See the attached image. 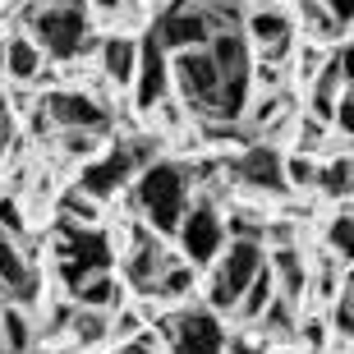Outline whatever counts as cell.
I'll use <instances>...</instances> for the list:
<instances>
[{
    "mask_svg": "<svg viewBox=\"0 0 354 354\" xmlns=\"http://www.w3.org/2000/svg\"><path fill=\"white\" fill-rule=\"evenodd\" d=\"M171 83L180 102L207 124H239L249 111L253 51L239 28H221L207 46L171 51Z\"/></svg>",
    "mask_w": 354,
    "mask_h": 354,
    "instance_id": "cell-1",
    "label": "cell"
},
{
    "mask_svg": "<svg viewBox=\"0 0 354 354\" xmlns=\"http://www.w3.org/2000/svg\"><path fill=\"white\" fill-rule=\"evenodd\" d=\"M189 189H194V171L180 161H147L133 175V203L157 235H175L180 216L189 212Z\"/></svg>",
    "mask_w": 354,
    "mask_h": 354,
    "instance_id": "cell-2",
    "label": "cell"
},
{
    "mask_svg": "<svg viewBox=\"0 0 354 354\" xmlns=\"http://www.w3.org/2000/svg\"><path fill=\"white\" fill-rule=\"evenodd\" d=\"M221 28H239V5H221V0H171L152 24V37L171 51H189V46H207Z\"/></svg>",
    "mask_w": 354,
    "mask_h": 354,
    "instance_id": "cell-3",
    "label": "cell"
},
{
    "mask_svg": "<svg viewBox=\"0 0 354 354\" xmlns=\"http://www.w3.org/2000/svg\"><path fill=\"white\" fill-rule=\"evenodd\" d=\"M28 32L32 46L51 60H69L88 46V5L83 0H41L28 5Z\"/></svg>",
    "mask_w": 354,
    "mask_h": 354,
    "instance_id": "cell-4",
    "label": "cell"
},
{
    "mask_svg": "<svg viewBox=\"0 0 354 354\" xmlns=\"http://www.w3.org/2000/svg\"><path fill=\"white\" fill-rule=\"evenodd\" d=\"M147 161H157V143L152 138H124V143H111L97 161H88L79 175V194H88L92 203L102 198H115L133 175L143 171Z\"/></svg>",
    "mask_w": 354,
    "mask_h": 354,
    "instance_id": "cell-5",
    "label": "cell"
},
{
    "mask_svg": "<svg viewBox=\"0 0 354 354\" xmlns=\"http://www.w3.org/2000/svg\"><path fill=\"white\" fill-rule=\"evenodd\" d=\"M212 290H207V308L212 313H235L239 295L249 290V281L267 267V249L258 239H235L225 244V258H212Z\"/></svg>",
    "mask_w": 354,
    "mask_h": 354,
    "instance_id": "cell-6",
    "label": "cell"
},
{
    "mask_svg": "<svg viewBox=\"0 0 354 354\" xmlns=\"http://www.w3.org/2000/svg\"><path fill=\"white\" fill-rule=\"evenodd\" d=\"M55 258H60V276H65V286H83L88 276L97 272H111L115 263V249H111V239L102 230H79V225H65V235L55 239Z\"/></svg>",
    "mask_w": 354,
    "mask_h": 354,
    "instance_id": "cell-7",
    "label": "cell"
},
{
    "mask_svg": "<svg viewBox=\"0 0 354 354\" xmlns=\"http://www.w3.org/2000/svg\"><path fill=\"white\" fill-rule=\"evenodd\" d=\"M161 336L171 354H225V327L212 308H175L161 317Z\"/></svg>",
    "mask_w": 354,
    "mask_h": 354,
    "instance_id": "cell-8",
    "label": "cell"
},
{
    "mask_svg": "<svg viewBox=\"0 0 354 354\" xmlns=\"http://www.w3.org/2000/svg\"><path fill=\"white\" fill-rule=\"evenodd\" d=\"M175 235H180V249H184V263L189 267L212 263V258H221V249H225V221L216 216L212 203H198V207L184 212L180 225H175Z\"/></svg>",
    "mask_w": 354,
    "mask_h": 354,
    "instance_id": "cell-9",
    "label": "cell"
},
{
    "mask_svg": "<svg viewBox=\"0 0 354 354\" xmlns=\"http://www.w3.org/2000/svg\"><path fill=\"white\" fill-rule=\"evenodd\" d=\"M41 124H55V129H74V133H106L111 129V115L106 106H97L92 97L83 92H51L41 97V111H37V129Z\"/></svg>",
    "mask_w": 354,
    "mask_h": 354,
    "instance_id": "cell-10",
    "label": "cell"
},
{
    "mask_svg": "<svg viewBox=\"0 0 354 354\" xmlns=\"http://www.w3.org/2000/svg\"><path fill=\"white\" fill-rule=\"evenodd\" d=\"M133 106L138 111H157L171 97V55L152 32L138 41V65H133Z\"/></svg>",
    "mask_w": 354,
    "mask_h": 354,
    "instance_id": "cell-11",
    "label": "cell"
},
{
    "mask_svg": "<svg viewBox=\"0 0 354 354\" xmlns=\"http://www.w3.org/2000/svg\"><path fill=\"white\" fill-rule=\"evenodd\" d=\"M244 41L263 51V60H281V55L295 46V19L286 10H276V5H263V10H253L244 24H239Z\"/></svg>",
    "mask_w": 354,
    "mask_h": 354,
    "instance_id": "cell-12",
    "label": "cell"
},
{
    "mask_svg": "<svg viewBox=\"0 0 354 354\" xmlns=\"http://www.w3.org/2000/svg\"><path fill=\"white\" fill-rule=\"evenodd\" d=\"M341 92H350V41L345 37L322 55V69H313V120L331 124V111H336Z\"/></svg>",
    "mask_w": 354,
    "mask_h": 354,
    "instance_id": "cell-13",
    "label": "cell"
},
{
    "mask_svg": "<svg viewBox=\"0 0 354 354\" xmlns=\"http://www.w3.org/2000/svg\"><path fill=\"white\" fill-rule=\"evenodd\" d=\"M175 263H180V258H175L161 239H152L147 230H138V235H133V244H129V258H124V276H129L133 290L152 295V290H157V281L171 272Z\"/></svg>",
    "mask_w": 354,
    "mask_h": 354,
    "instance_id": "cell-14",
    "label": "cell"
},
{
    "mask_svg": "<svg viewBox=\"0 0 354 354\" xmlns=\"http://www.w3.org/2000/svg\"><path fill=\"white\" fill-rule=\"evenodd\" d=\"M230 171H235L239 184H249V189H258V194H286L290 189L286 184V157H281L276 147H267V143L244 147Z\"/></svg>",
    "mask_w": 354,
    "mask_h": 354,
    "instance_id": "cell-15",
    "label": "cell"
},
{
    "mask_svg": "<svg viewBox=\"0 0 354 354\" xmlns=\"http://www.w3.org/2000/svg\"><path fill=\"white\" fill-rule=\"evenodd\" d=\"M0 286L14 295V304H32L37 299V267L28 263L24 253H19V244L14 239L0 235Z\"/></svg>",
    "mask_w": 354,
    "mask_h": 354,
    "instance_id": "cell-16",
    "label": "cell"
},
{
    "mask_svg": "<svg viewBox=\"0 0 354 354\" xmlns=\"http://www.w3.org/2000/svg\"><path fill=\"white\" fill-rule=\"evenodd\" d=\"M133 65H138V41L124 37V32H115V37L102 41V74L115 88H129L133 83Z\"/></svg>",
    "mask_w": 354,
    "mask_h": 354,
    "instance_id": "cell-17",
    "label": "cell"
},
{
    "mask_svg": "<svg viewBox=\"0 0 354 354\" xmlns=\"http://www.w3.org/2000/svg\"><path fill=\"white\" fill-rule=\"evenodd\" d=\"M69 295H74V304H79V308H97V313H111V308H120V299H124V290H120V281L111 272L88 276V281H83V286H74Z\"/></svg>",
    "mask_w": 354,
    "mask_h": 354,
    "instance_id": "cell-18",
    "label": "cell"
},
{
    "mask_svg": "<svg viewBox=\"0 0 354 354\" xmlns=\"http://www.w3.org/2000/svg\"><path fill=\"white\" fill-rule=\"evenodd\" d=\"M32 345V317H28L24 304H5L0 308V350L5 354H24Z\"/></svg>",
    "mask_w": 354,
    "mask_h": 354,
    "instance_id": "cell-19",
    "label": "cell"
},
{
    "mask_svg": "<svg viewBox=\"0 0 354 354\" xmlns=\"http://www.w3.org/2000/svg\"><path fill=\"white\" fill-rule=\"evenodd\" d=\"M0 69H5L10 79H19V83H32L41 74V51L28 37H10L5 41V65Z\"/></svg>",
    "mask_w": 354,
    "mask_h": 354,
    "instance_id": "cell-20",
    "label": "cell"
},
{
    "mask_svg": "<svg viewBox=\"0 0 354 354\" xmlns=\"http://www.w3.org/2000/svg\"><path fill=\"white\" fill-rule=\"evenodd\" d=\"M276 299V281H272V272H258L249 281V290H244V295H239V304H235V317L239 322H258V317L267 313V304Z\"/></svg>",
    "mask_w": 354,
    "mask_h": 354,
    "instance_id": "cell-21",
    "label": "cell"
},
{
    "mask_svg": "<svg viewBox=\"0 0 354 354\" xmlns=\"http://www.w3.org/2000/svg\"><path fill=\"white\" fill-rule=\"evenodd\" d=\"M350 175H354V161H350V152H341V157H331L327 166H317V175H313V184L322 189V194L336 203V198H350Z\"/></svg>",
    "mask_w": 354,
    "mask_h": 354,
    "instance_id": "cell-22",
    "label": "cell"
},
{
    "mask_svg": "<svg viewBox=\"0 0 354 354\" xmlns=\"http://www.w3.org/2000/svg\"><path fill=\"white\" fill-rule=\"evenodd\" d=\"M327 249L336 253L341 263H350V253H354V216H350V207H341L327 221Z\"/></svg>",
    "mask_w": 354,
    "mask_h": 354,
    "instance_id": "cell-23",
    "label": "cell"
},
{
    "mask_svg": "<svg viewBox=\"0 0 354 354\" xmlns=\"http://www.w3.org/2000/svg\"><path fill=\"white\" fill-rule=\"evenodd\" d=\"M111 336V313H97V308H79L74 313V341L79 345H97Z\"/></svg>",
    "mask_w": 354,
    "mask_h": 354,
    "instance_id": "cell-24",
    "label": "cell"
},
{
    "mask_svg": "<svg viewBox=\"0 0 354 354\" xmlns=\"http://www.w3.org/2000/svg\"><path fill=\"white\" fill-rule=\"evenodd\" d=\"M299 10H304V24H308L313 37H345V28L331 19V10L322 0H299Z\"/></svg>",
    "mask_w": 354,
    "mask_h": 354,
    "instance_id": "cell-25",
    "label": "cell"
},
{
    "mask_svg": "<svg viewBox=\"0 0 354 354\" xmlns=\"http://www.w3.org/2000/svg\"><path fill=\"white\" fill-rule=\"evenodd\" d=\"M331 331H336L341 341L354 336V286H350V281L336 290V304H331Z\"/></svg>",
    "mask_w": 354,
    "mask_h": 354,
    "instance_id": "cell-26",
    "label": "cell"
},
{
    "mask_svg": "<svg viewBox=\"0 0 354 354\" xmlns=\"http://www.w3.org/2000/svg\"><path fill=\"white\" fill-rule=\"evenodd\" d=\"M189 290H194V267H189V263H175L171 272L157 281V290H152V295H157V299H184Z\"/></svg>",
    "mask_w": 354,
    "mask_h": 354,
    "instance_id": "cell-27",
    "label": "cell"
},
{
    "mask_svg": "<svg viewBox=\"0 0 354 354\" xmlns=\"http://www.w3.org/2000/svg\"><path fill=\"white\" fill-rule=\"evenodd\" d=\"M313 175H317V161L308 157V152H295V157L286 161V184H290V189H308Z\"/></svg>",
    "mask_w": 354,
    "mask_h": 354,
    "instance_id": "cell-28",
    "label": "cell"
},
{
    "mask_svg": "<svg viewBox=\"0 0 354 354\" xmlns=\"http://www.w3.org/2000/svg\"><path fill=\"white\" fill-rule=\"evenodd\" d=\"M138 331H143V317L138 313H120L115 308V317H111V336H115V341H133Z\"/></svg>",
    "mask_w": 354,
    "mask_h": 354,
    "instance_id": "cell-29",
    "label": "cell"
},
{
    "mask_svg": "<svg viewBox=\"0 0 354 354\" xmlns=\"http://www.w3.org/2000/svg\"><path fill=\"white\" fill-rule=\"evenodd\" d=\"M65 212H69V216H79L83 225H88V221H97V203H92L88 194H79V189H74V194L65 198Z\"/></svg>",
    "mask_w": 354,
    "mask_h": 354,
    "instance_id": "cell-30",
    "label": "cell"
},
{
    "mask_svg": "<svg viewBox=\"0 0 354 354\" xmlns=\"http://www.w3.org/2000/svg\"><path fill=\"white\" fill-rule=\"evenodd\" d=\"M317 138H322V120H299V152H313L317 147Z\"/></svg>",
    "mask_w": 354,
    "mask_h": 354,
    "instance_id": "cell-31",
    "label": "cell"
},
{
    "mask_svg": "<svg viewBox=\"0 0 354 354\" xmlns=\"http://www.w3.org/2000/svg\"><path fill=\"white\" fill-rule=\"evenodd\" d=\"M322 5L331 10V19H336L341 28H350V0H322Z\"/></svg>",
    "mask_w": 354,
    "mask_h": 354,
    "instance_id": "cell-32",
    "label": "cell"
},
{
    "mask_svg": "<svg viewBox=\"0 0 354 354\" xmlns=\"http://www.w3.org/2000/svg\"><path fill=\"white\" fill-rule=\"evenodd\" d=\"M225 354H258L249 341H225Z\"/></svg>",
    "mask_w": 354,
    "mask_h": 354,
    "instance_id": "cell-33",
    "label": "cell"
},
{
    "mask_svg": "<svg viewBox=\"0 0 354 354\" xmlns=\"http://www.w3.org/2000/svg\"><path fill=\"white\" fill-rule=\"evenodd\" d=\"M5 143H10V124L0 120V157H5Z\"/></svg>",
    "mask_w": 354,
    "mask_h": 354,
    "instance_id": "cell-34",
    "label": "cell"
},
{
    "mask_svg": "<svg viewBox=\"0 0 354 354\" xmlns=\"http://www.w3.org/2000/svg\"><path fill=\"white\" fill-rule=\"evenodd\" d=\"M97 5H106V10H115V5H124V0H97Z\"/></svg>",
    "mask_w": 354,
    "mask_h": 354,
    "instance_id": "cell-35",
    "label": "cell"
},
{
    "mask_svg": "<svg viewBox=\"0 0 354 354\" xmlns=\"http://www.w3.org/2000/svg\"><path fill=\"white\" fill-rule=\"evenodd\" d=\"M0 65H5V46H0Z\"/></svg>",
    "mask_w": 354,
    "mask_h": 354,
    "instance_id": "cell-36",
    "label": "cell"
},
{
    "mask_svg": "<svg viewBox=\"0 0 354 354\" xmlns=\"http://www.w3.org/2000/svg\"><path fill=\"white\" fill-rule=\"evenodd\" d=\"M221 5H239V0H221Z\"/></svg>",
    "mask_w": 354,
    "mask_h": 354,
    "instance_id": "cell-37",
    "label": "cell"
}]
</instances>
